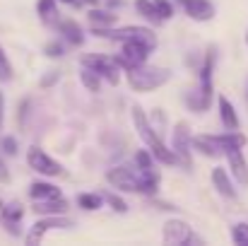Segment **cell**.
Masks as SVG:
<instances>
[{"label": "cell", "instance_id": "35", "mask_svg": "<svg viewBox=\"0 0 248 246\" xmlns=\"http://www.w3.org/2000/svg\"><path fill=\"white\" fill-rule=\"evenodd\" d=\"M56 80H58V75L53 73V75H46V78L41 80V84H44V87H48V84H53V82H56Z\"/></svg>", "mask_w": 248, "mask_h": 246}, {"label": "cell", "instance_id": "8", "mask_svg": "<svg viewBox=\"0 0 248 246\" xmlns=\"http://www.w3.org/2000/svg\"><path fill=\"white\" fill-rule=\"evenodd\" d=\"M171 150L176 152V157H178V164H183V166H193V157H190V128H188V123L186 121H181V123H176V128H173V145H171Z\"/></svg>", "mask_w": 248, "mask_h": 246}, {"label": "cell", "instance_id": "12", "mask_svg": "<svg viewBox=\"0 0 248 246\" xmlns=\"http://www.w3.org/2000/svg\"><path fill=\"white\" fill-rule=\"evenodd\" d=\"M22 217H24V208L15 200V203H7V205H2L0 208V220H2V227L12 234V237H17L19 234V222H22Z\"/></svg>", "mask_w": 248, "mask_h": 246}, {"label": "cell", "instance_id": "17", "mask_svg": "<svg viewBox=\"0 0 248 246\" xmlns=\"http://www.w3.org/2000/svg\"><path fill=\"white\" fill-rule=\"evenodd\" d=\"M58 32L63 34V39L70 46H82L84 44V32L75 19H58Z\"/></svg>", "mask_w": 248, "mask_h": 246}, {"label": "cell", "instance_id": "25", "mask_svg": "<svg viewBox=\"0 0 248 246\" xmlns=\"http://www.w3.org/2000/svg\"><path fill=\"white\" fill-rule=\"evenodd\" d=\"M80 80H82L84 89H89V92H94V94L101 89V78H99L96 73L87 70V68H82V73H80Z\"/></svg>", "mask_w": 248, "mask_h": 246}, {"label": "cell", "instance_id": "14", "mask_svg": "<svg viewBox=\"0 0 248 246\" xmlns=\"http://www.w3.org/2000/svg\"><path fill=\"white\" fill-rule=\"evenodd\" d=\"M190 148L205 157H222V145H219L217 135H195V138H190Z\"/></svg>", "mask_w": 248, "mask_h": 246}, {"label": "cell", "instance_id": "3", "mask_svg": "<svg viewBox=\"0 0 248 246\" xmlns=\"http://www.w3.org/2000/svg\"><path fill=\"white\" fill-rule=\"evenodd\" d=\"M125 75H128V84L135 92H155L171 80V70L159 68V66H147V63L125 70Z\"/></svg>", "mask_w": 248, "mask_h": 246}, {"label": "cell", "instance_id": "28", "mask_svg": "<svg viewBox=\"0 0 248 246\" xmlns=\"http://www.w3.org/2000/svg\"><path fill=\"white\" fill-rule=\"evenodd\" d=\"M152 2H155L157 15L162 17V22H166V19H171V17H173V5H171L169 0H152Z\"/></svg>", "mask_w": 248, "mask_h": 246}, {"label": "cell", "instance_id": "18", "mask_svg": "<svg viewBox=\"0 0 248 246\" xmlns=\"http://www.w3.org/2000/svg\"><path fill=\"white\" fill-rule=\"evenodd\" d=\"M217 106H219V118H222V123H224V131H239V116H236L234 104L222 94V97L217 99Z\"/></svg>", "mask_w": 248, "mask_h": 246}, {"label": "cell", "instance_id": "6", "mask_svg": "<svg viewBox=\"0 0 248 246\" xmlns=\"http://www.w3.org/2000/svg\"><path fill=\"white\" fill-rule=\"evenodd\" d=\"M70 227H73V220H68L63 215H41V220L34 222V227L29 230L27 244L36 246V244H41V239H44L46 232H51V230H70Z\"/></svg>", "mask_w": 248, "mask_h": 246}, {"label": "cell", "instance_id": "5", "mask_svg": "<svg viewBox=\"0 0 248 246\" xmlns=\"http://www.w3.org/2000/svg\"><path fill=\"white\" fill-rule=\"evenodd\" d=\"M80 63H82V68L96 73L101 80H106L108 84H118V80H121V75H118L121 68H118V63H116L113 58H108V56H101V53H84L82 58H80Z\"/></svg>", "mask_w": 248, "mask_h": 246}, {"label": "cell", "instance_id": "1", "mask_svg": "<svg viewBox=\"0 0 248 246\" xmlns=\"http://www.w3.org/2000/svg\"><path fill=\"white\" fill-rule=\"evenodd\" d=\"M106 181L118 191H130L142 196H155L159 191V174L155 171V166L142 169L138 164H118L106 171Z\"/></svg>", "mask_w": 248, "mask_h": 246}, {"label": "cell", "instance_id": "7", "mask_svg": "<svg viewBox=\"0 0 248 246\" xmlns=\"http://www.w3.org/2000/svg\"><path fill=\"white\" fill-rule=\"evenodd\" d=\"M162 239L166 244H173V246H183V244H198L200 239L193 234L190 225L183 222V220H169L162 230Z\"/></svg>", "mask_w": 248, "mask_h": 246}, {"label": "cell", "instance_id": "4", "mask_svg": "<svg viewBox=\"0 0 248 246\" xmlns=\"http://www.w3.org/2000/svg\"><path fill=\"white\" fill-rule=\"evenodd\" d=\"M121 44H123L121 53L113 56V61L118 63L121 70H130V68H135V66L147 63L150 53L157 49V41H147V39H125V41H121Z\"/></svg>", "mask_w": 248, "mask_h": 246}, {"label": "cell", "instance_id": "39", "mask_svg": "<svg viewBox=\"0 0 248 246\" xmlns=\"http://www.w3.org/2000/svg\"><path fill=\"white\" fill-rule=\"evenodd\" d=\"M246 44H248V34H246Z\"/></svg>", "mask_w": 248, "mask_h": 246}, {"label": "cell", "instance_id": "19", "mask_svg": "<svg viewBox=\"0 0 248 246\" xmlns=\"http://www.w3.org/2000/svg\"><path fill=\"white\" fill-rule=\"evenodd\" d=\"M61 196V188L46 183V181H36L29 186V198L31 200H46V198H58Z\"/></svg>", "mask_w": 248, "mask_h": 246}, {"label": "cell", "instance_id": "20", "mask_svg": "<svg viewBox=\"0 0 248 246\" xmlns=\"http://www.w3.org/2000/svg\"><path fill=\"white\" fill-rule=\"evenodd\" d=\"M58 0H39L36 2V12L41 17L44 24H56L58 22Z\"/></svg>", "mask_w": 248, "mask_h": 246}, {"label": "cell", "instance_id": "10", "mask_svg": "<svg viewBox=\"0 0 248 246\" xmlns=\"http://www.w3.org/2000/svg\"><path fill=\"white\" fill-rule=\"evenodd\" d=\"M181 7H183V12L190 17V19H195V22H210L212 17H215V5H212V0H176Z\"/></svg>", "mask_w": 248, "mask_h": 246}, {"label": "cell", "instance_id": "27", "mask_svg": "<svg viewBox=\"0 0 248 246\" xmlns=\"http://www.w3.org/2000/svg\"><path fill=\"white\" fill-rule=\"evenodd\" d=\"M101 198H104L116 213H128V205H125V200H123L121 196H116V193H104Z\"/></svg>", "mask_w": 248, "mask_h": 246}, {"label": "cell", "instance_id": "34", "mask_svg": "<svg viewBox=\"0 0 248 246\" xmlns=\"http://www.w3.org/2000/svg\"><path fill=\"white\" fill-rule=\"evenodd\" d=\"M2 121H5V97L0 92V131H2Z\"/></svg>", "mask_w": 248, "mask_h": 246}, {"label": "cell", "instance_id": "15", "mask_svg": "<svg viewBox=\"0 0 248 246\" xmlns=\"http://www.w3.org/2000/svg\"><path fill=\"white\" fill-rule=\"evenodd\" d=\"M68 200L63 198V196H58V198H46V200H34V205H31V210L36 213V215H65L68 213Z\"/></svg>", "mask_w": 248, "mask_h": 246}, {"label": "cell", "instance_id": "31", "mask_svg": "<svg viewBox=\"0 0 248 246\" xmlns=\"http://www.w3.org/2000/svg\"><path fill=\"white\" fill-rule=\"evenodd\" d=\"M44 51H46V56H48V58H61V56L65 53V46H63V44H58V41H51V44H46V49H44Z\"/></svg>", "mask_w": 248, "mask_h": 246}, {"label": "cell", "instance_id": "23", "mask_svg": "<svg viewBox=\"0 0 248 246\" xmlns=\"http://www.w3.org/2000/svg\"><path fill=\"white\" fill-rule=\"evenodd\" d=\"M78 205L82 208V210H99L101 205H104V198L99 196V193H80L78 196Z\"/></svg>", "mask_w": 248, "mask_h": 246}, {"label": "cell", "instance_id": "33", "mask_svg": "<svg viewBox=\"0 0 248 246\" xmlns=\"http://www.w3.org/2000/svg\"><path fill=\"white\" fill-rule=\"evenodd\" d=\"M7 181H10V171H7L5 162L0 160V183H7Z\"/></svg>", "mask_w": 248, "mask_h": 246}, {"label": "cell", "instance_id": "11", "mask_svg": "<svg viewBox=\"0 0 248 246\" xmlns=\"http://www.w3.org/2000/svg\"><path fill=\"white\" fill-rule=\"evenodd\" d=\"M224 157L229 162L232 176L241 186H248V162H246V157H244V148H227L224 150Z\"/></svg>", "mask_w": 248, "mask_h": 246}, {"label": "cell", "instance_id": "21", "mask_svg": "<svg viewBox=\"0 0 248 246\" xmlns=\"http://www.w3.org/2000/svg\"><path fill=\"white\" fill-rule=\"evenodd\" d=\"M87 17H89V24H92V29H104V27H111V24L116 22V15H111V12H104V10H96V7H92Z\"/></svg>", "mask_w": 248, "mask_h": 246}, {"label": "cell", "instance_id": "22", "mask_svg": "<svg viewBox=\"0 0 248 246\" xmlns=\"http://www.w3.org/2000/svg\"><path fill=\"white\" fill-rule=\"evenodd\" d=\"M135 10H138L140 17L150 19L152 24H162V17L157 15V7H155L152 0H135Z\"/></svg>", "mask_w": 248, "mask_h": 246}, {"label": "cell", "instance_id": "36", "mask_svg": "<svg viewBox=\"0 0 248 246\" xmlns=\"http://www.w3.org/2000/svg\"><path fill=\"white\" fill-rule=\"evenodd\" d=\"M58 2H65V5H80V0H58Z\"/></svg>", "mask_w": 248, "mask_h": 246}, {"label": "cell", "instance_id": "38", "mask_svg": "<svg viewBox=\"0 0 248 246\" xmlns=\"http://www.w3.org/2000/svg\"><path fill=\"white\" fill-rule=\"evenodd\" d=\"M246 97H248V87H246Z\"/></svg>", "mask_w": 248, "mask_h": 246}, {"label": "cell", "instance_id": "37", "mask_svg": "<svg viewBox=\"0 0 248 246\" xmlns=\"http://www.w3.org/2000/svg\"><path fill=\"white\" fill-rule=\"evenodd\" d=\"M84 2H89L92 7H96V5H99V0H84Z\"/></svg>", "mask_w": 248, "mask_h": 246}, {"label": "cell", "instance_id": "24", "mask_svg": "<svg viewBox=\"0 0 248 246\" xmlns=\"http://www.w3.org/2000/svg\"><path fill=\"white\" fill-rule=\"evenodd\" d=\"M210 99H212V97H205V94L198 89V92H190V94L186 97V104H188L193 111H205V109L210 106Z\"/></svg>", "mask_w": 248, "mask_h": 246}, {"label": "cell", "instance_id": "26", "mask_svg": "<svg viewBox=\"0 0 248 246\" xmlns=\"http://www.w3.org/2000/svg\"><path fill=\"white\" fill-rule=\"evenodd\" d=\"M232 242L236 246H248V222H239L232 227Z\"/></svg>", "mask_w": 248, "mask_h": 246}, {"label": "cell", "instance_id": "2", "mask_svg": "<svg viewBox=\"0 0 248 246\" xmlns=\"http://www.w3.org/2000/svg\"><path fill=\"white\" fill-rule=\"evenodd\" d=\"M133 123H135V131L140 135V140L147 145V150L152 152V157L159 164H169V166H176L178 164V157L171 148H166L164 140L157 135L152 121L147 118V114L140 109V106H133Z\"/></svg>", "mask_w": 248, "mask_h": 246}, {"label": "cell", "instance_id": "30", "mask_svg": "<svg viewBox=\"0 0 248 246\" xmlns=\"http://www.w3.org/2000/svg\"><path fill=\"white\" fill-rule=\"evenodd\" d=\"M152 162H155V157H152V152H150V150H138V155H135V164H138V166L150 169Z\"/></svg>", "mask_w": 248, "mask_h": 246}, {"label": "cell", "instance_id": "29", "mask_svg": "<svg viewBox=\"0 0 248 246\" xmlns=\"http://www.w3.org/2000/svg\"><path fill=\"white\" fill-rule=\"evenodd\" d=\"M12 80V66L5 56V51L0 49V82H10Z\"/></svg>", "mask_w": 248, "mask_h": 246}, {"label": "cell", "instance_id": "16", "mask_svg": "<svg viewBox=\"0 0 248 246\" xmlns=\"http://www.w3.org/2000/svg\"><path fill=\"white\" fill-rule=\"evenodd\" d=\"M212 183H215V188L224 196V198H236V188H234V181H232V176H229V171L224 169V166H215L212 169Z\"/></svg>", "mask_w": 248, "mask_h": 246}, {"label": "cell", "instance_id": "32", "mask_svg": "<svg viewBox=\"0 0 248 246\" xmlns=\"http://www.w3.org/2000/svg\"><path fill=\"white\" fill-rule=\"evenodd\" d=\"M0 148H2L5 155H12V157L17 155V140H15L12 135H5V138L0 140Z\"/></svg>", "mask_w": 248, "mask_h": 246}, {"label": "cell", "instance_id": "9", "mask_svg": "<svg viewBox=\"0 0 248 246\" xmlns=\"http://www.w3.org/2000/svg\"><path fill=\"white\" fill-rule=\"evenodd\" d=\"M27 162L29 166L34 169V171H39V174H44V176H61L63 174V166L56 162L51 155H46L41 148H29V152H27Z\"/></svg>", "mask_w": 248, "mask_h": 246}, {"label": "cell", "instance_id": "13", "mask_svg": "<svg viewBox=\"0 0 248 246\" xmlns=\"http://www.w3.org/2000/svg\"><path fill=\"white\" fill-rule=\"evenodd\" d=\"M215 61H217V49L210 46L205 53V63L200 68V92L205 97H212V73H215Z\"/></svg>", "mask_w": 248, "mask_h": 246}]
</instances>
